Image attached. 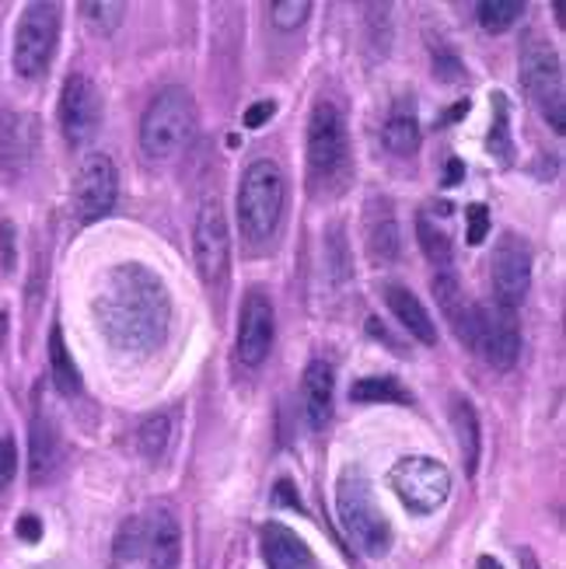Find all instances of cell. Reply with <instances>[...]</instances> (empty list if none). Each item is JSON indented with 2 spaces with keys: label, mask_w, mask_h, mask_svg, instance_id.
Segmentation results:
<instances>
[{
  "label": "cell",
  "mask_w": 566,
  "mask_h": 569,
  "mask_svg": "<svg viewBox=\"0 0 566 569\" xmlns=\"http://www.w3.org/2000/svg\"><path fill=\"white\" fill-rule=\"evenodd\" d=\"M479 569H504V566H500L494 556H483V559H479Z\"/></svg>",
  "instance_id": "obj_42"
},
{
  "label": "cell",
  "mask_w": 566,
  "mask_h": 569,
  "mask_svg": "<svg viewBox=\"0 0 566 569\" xmlns=\"http://www.w3.org/2000/svg\"><path fill=\"white\" fill-rule=\"evenodd\" d=\"M532 287V252L518 234H500L494 249V301L504 308H518Z\"/></svg>",
  "instance_id": "obj_13"
},
{
  "label": "cell",
  "mask_w": 566,
  "mask_h": 569,
  "mask_svg": "<svg viewBox=\"0 0 566 569\" xmlns=\"http://www.w3.org/2000/svg\"><path fill=\"white\" fill-rule=\"evenodd\" d=\"M143 556L151 569H179L182 559V531L171 510H155L143 521Z\"/></svg>",
  "instance_id": "obj_17"
},
{
  "label": "cell",
  "mask_w": 566,
  "mask_h": 569,
  "mask_svg": "<svg viewBox=\"0 0 566 569\" xmlns=\"http://www.w3.org/2000/svg\"><path fill=\"white\" fill-rule=\"evenodd\" d=\"M518 562H522V569H543V566H538V559H535L532 549H522V552H518Z\"/></svg>",
  "instance_id": "obj_41"
},
{
  "label": "cell",
  "mask_w": 566,
  "mask_h": 569,
  "mask_svg": "<svg viewBox=\"0 0 566 569\" xmlns=\"http://www.w3.org/2000/svg\"><path fill=\"white\" fill-rule=\"evenodd\" d=\"M350 399L354 402H396V406H406L409 402V391L399 385V378L391 375H371V378H360L354 381L350 388Z\"/></svg>",
  "instance_id": "obj_26"
},
{
  "label": "cell",
  "mask_w": 566,
  "mask_h": 569,
  "mask_svg": "<svg viewBox=\"0 0 566 569\" xmlns=\"http://www.w3.org/2000/svg\"><path fill=\"white\" fill-rule=\"evenodd\" d=\"M57 42H60V8L57 4H29L18 21V32H14V70L18 78H42L46 67L53 63L57 53Z\"/></svg>",
  "instance_id": "obj_8"
},
{
  "label": "cell",
  "mask_w": 566,
  "mask_h": 569,
  "mask_svg": "<svg viewBox=\"0 0 566 569\" xmlns=\"http://www.w3.org/2000/svg\"><path fill=\"white\" fill-rule=\"evenodd\" d=\"M364 244H367V259L388 266L396 262L403 252V234H399V220L388 200H367L364 207Z\"/></svg>",
  "instance_id": "obj_16"
},
{
  "label": "cell",
  "mask_w": 566,
  "mask_h": 569,
  "mask_svg": "<svg viewBox=\"0 0 566 569\" xmlns=\"http://www.w3.org/2000/svg\"><path fill=\"white\" fill-rule=\"evenodd\" d=\"M192 252H196V269H200L203 283H220L228 277L231 234H228V217L217 200H207L200 213H196Z\"/></svg>",
  "instance_id": "obj_11"
},
{
  "label": "cell",
  "mask_w": 566,
  "mask_h": 569,
  "mask_svg": "<svg viewBox=\"0 0 566 569\" xmlns=\"http://www.w3.org/2000/svg\"><path fill=\"white\" fill-rule=\"evenodd\" d=\"M81 14L95 24V29H102V32H112L116 24L122 21V14H127V4H112V0H85L81 4Z\"/></svg>",
  "instance_id": "obj_33"
},
{
  "label": "cell",
  "mask_w": 566,
  "mask_h": 569,
  "mask_svg": "<svg viewBox=\"0 0 566 569\" xmlns=\"http://www.w3.org/2000/svg\"><path fill=\"white\" fill-rule=\"evenodd\" d=\"M476 11H479V24L486 32H507L510 24L525 14V4L522 0H483Z\"/></svg>",
  "instance_id": "obj_29"
},
{
  "label": "cell",
  "mask_w": 566,
  "mask_h": 569,
  "mask_svg": "<svg viewBox=\"0 0 566 569\" xmlns=\"http://www.w3.org/2000/svg\"><path fill=\"white\" fill-rule=\"evenodd\" d=\"M494 106H497V119H494V130H489V154H497L500 161H510V130H507V98L497 91L494 94Z\"/></svg>",
  "instance_id": "obj_31"
},
{
  "label": "cell",
  "mask_w": 566,
  "mask_h": 569,
  "mask_svg": "<svg viewBox=\"0 0 566 569\" xmlns=\"http://www.w3.org/2000/svg\"><path fill=\"white\" fill-rule=\"evenodd\" d=\"M274 500L280 503V507H290V510H301V497H298V489H294L287 479H280L277 482V489H274Z\"/></svg>",
  "instance_id": "obj_39"
},
{
  "label": "cell",
  "mask_w": 566,
  "mask_h": 569,
  "mask_svg": "<svg viewBox=\"0 0 566 569\" xmlns=\"http://www.w3.org/2000/svg\"><path fill=\"white\" fill-rule=\"evenodd\" d=\"M98 329L122 353H151L165 342L171 297L158 273L143 262H119L95 297Z\"/></svg>",
  "instance_id": "obj_1"
},
{
  "label": "cell",
  "mask_w": 566,
  "mask_h": 569,
  "mask_svg": "<svg viewBox=\"0 0 566 569\" xmlns=\"http://www.w3.org/2000/svg\"><path fill=\"white\" fill-rule=\"evenodd\" d=\"M311 14V4L308 0H277L274 8H269V18H274V24L280 32H294L298 24H305Z\"/></svg>",
  "instance_id": "obj_32"
},
{
  "label": "cell",
  "mask_w": 566,
  "mask_h": 569,
  "mask_svg": "<svg viewBox=\"0 0 566 569\" xmlns=\"http://www.w3.org/2000/svg\"><path fill=\"white\" fill-rule=\"evenodd\" d=\"M274 336H277V315H274V301L252 290L241 305V321H238V360L245 367H259L269 350H274Z\"/></svg>",
  "instance_id": "obj_14"
},
{
  "label": "cell",
  "mask_w": 566,
  "mask_h": 569,
  "mask_svg": "<svg viewBox=\"0 0 566 569\" xmlns=\"http://www.w3.org/2000/svg\"><path fill=\"white\" fill-rule=\"evenodd\" d=\"M57 465H60L57 427L49 423L46 416H36L32 430H29V476H32V482H46L57 472Z\"/></svg>",
  "instance_id": "obj_22"
},
{
  "label": "cell",
  "mask_w": 566,
  "mask_h": 569,
  "mask_svg": "<svg viewBox=\"0 0 566 569\" xmlns=\"http://www.w3.org/2000/svg\"><path fill=\"white\" fill-rule=\"evenodd\" d=\"M385 305H388V311L396 315V321L413 339H420L424 346L437 342L434 318H430V311L424 308V301L413 290H406V287H385Z\"/></svg>",
  "instance_id": "obj_20"
},
{
  "label": "cell",
  "mask_w": 566,
  "mask_h": 569,
  "mask_svg": "<svg viewBox=\"0 0 566 569\" xmlns=\"http://www.w3.org/2000/svg\"><path fill=\"white\" fill-rule=\"evenodd\" d=\"M39 151V119L29 112H0V171L21 179L32 168Z\"/></svg>",
  "instance_id": "obj_15"
},
{
  "label": "cell",
  "mask_w": 566,
  "mask_h": 569,
  "mask_svg": "<svg viewBox=\"0 0 566 569\" xmlns=\"http://www.w3.org/2000/svg\"><path fill=\"white\" fill-rule=\"evenodd\" d=\"M308 171L318 186H342L350 176V143H347V122L332 102H318L308 119Z\"/></svg>",
  "instance_id": "obj_5"
},
{
  "label": "cell",
  "mask_w": 566,
  "mask_h": 569,
  "mask_svg": "<svg viewBox=\"0 0 566 569\" xmlns=\"http://www.w3.org/2000/svg\"><path fill=\"white\" fill-rule=\"evenodd\" d=\"M0 262H4V273H14L18 269V231L11 220L0 224Z\"/></svg>",
  "instance_id": "obj_34"
},
{
  "label": "cell",
  "mask_w": 566,
  "mask_h": 569,
  "mask_svg": "<svg viewBox=\"0 0 566 569\" xmlns=\"http://www.w3.org/2000/svg\"><path fill=\"white\" fill-rule=\"evenodd\" d=\"M262 559L266 569H311V549L305 538L280 521L262 525Z\"/></svg>",
  "instance_id": "obj_18"
},
{
  "label": "cell",
  "mask_w": 566,
  "mask_h": 569,
  "mask_svg": "<svg viewBox=\"0 0 566 569\" xmlns=\"http://www.w3.org/2000/svg\"><path fill=\"white\" fill-rule=\"evenodd\" d=\"M332 367L326 360H311L301 378V409L311 430H322L332 416Z\"/></svg>",
  "instance_id": "obj_19"
},
{
  "label": "cell",
  "mask_w": 566,
  "mask_h": 569,
  "mask_svg": "<svg viewBox=\"0 0 566 569\" xmlns=\"http://www.w3.org/2000/svg\"><path fill=\"white\" fill-rule=\"evenodd\" d=\"M381 140L391 154L399 158H409L416 147H420V119H416V106L413 98H399L396 109H391L385 130H381Z\"/></svg>",
  "instance_id": "obj_23"
},
{
  "label": "cell",
  "mask_w": 566,
  "mask_h": 569,
  "mask_svg": "<svg viewBox=\"0 0 566 569\" xmlns=\"http://www.w3.org/2000/svg\"><path fill=\"white\" fill-rule=\"evenodd\" d=\"M196 137V102L186 88H165L140 119V151L151 161L182 154Z\"/></svg>",
  "instance_id": "obj_2"
},
{
  "label": "cell",
  "mask_w": 566,
  "mask_h": 569,
  "mask_svg": "<svg viewBox=\"0 0 566 569\" xmlns=\"http://www.w3.org/2000/svg\"><path fill=\"white\" fill-rule=\"evenodd\" d=\"M416 241H420L424 256L434 262V266H448L451 262V238L440 231L427 213L416 217Z\"/></svg>",
  "instance_id": "obj_28"
},
{
  "label": "cell",
  "mask_w": 566,
  "mask_h": 569,
  "mask_svg": "<svg viewBox=\"0 0 566 569\" xmlns=\"http://www.w3.org/2000/svg\"><path fill=\"white\" fill-rule=\"evenodd\" d=\"M18 538H24V541H32V546H36V541L42 538V525H39V517L36 513H21L18 517Z\"/></svg>",
  "instance_id": "obj_38"
},
{
  "label": "cell",
  "mask_w": 566,
  "mask_h": 569,
  "mask_svg": "<svg viewBox=\"0 0 566 569\" xmlns=\"http://www.w3.org/2000/svg\"><path fill=\"white\" fill-rule=\"evenodd\" d=\"M388 486L396 489L399 503L416 513V517H427L434 510H440L451 497V472L437 458L427 455H413L391 465L388 472Z\"/></svg>",
  "instance_id": "obj_7"
},
{
  "label": "cell",
  "mask_w": 566,
  "mask_h": 569,
  "mask_svg": "<svg viewBox=\"0 0 566 569\" xmlns=\"http://www.w3.org/2000/svg\"><path fill=\"white\" fill-rule=\"evenodd\" d=\"M465 217H469V244H483L486 231H489V213L483 203H473L469 210H465Z\"/></svg>",
  "instance_id": "obj_36"
},
{
  "label": "cell",
  "mask_w": 566,
  "mask_h": 569,
  "mask_svg": "<svg viewBox=\"0 0 566 569\" xmlns=\"http://www.w3.org/2000/svg\"><path fill=\"white\" fill-rule=\"evenodd\" d=\"M451 430H455V440H458V451H461V461H465V472H476L479 468V448H483V437H479V416H476V406L469 399H461L455 395L451 399Z\"/></svg>",
  "instance_id": "obj_24"
},
{
  "label": "cell",
  "mask_w": 566,
  "mask_h": 569,
  "mask_svg": "<svg viewBox=\"0 0 566 569\" xmlns=\"http://www.w3.org/2000/svg\"><path fill=\"white\" fill-rule=\"evenodd\" d=\"M98 127H102V94L88 78L73 73L60 91V130L70 143H88Z\"/></svg>",
  "instance_id": "obj_12"
},
{
  "label": "cell",
  "mask_w": 566,
  "mask_h": 569,
  "mask_svg": "<svg viewBox=\"0 0 566 569\" xmlns=\"http://www.w3.org/2000/svg\"><path fill=\"white\" fill-rule=\"evenodd\" d=\"M14 472H18V443L8 433V437H0V486H11Z\"/></svg>",
  "instance_id": "obj_35"
},
{
  "label": "cell",
  "mask_w": 566,
  "mask_h": 569,
  "mask_svg": "<svg viewBox=\"0 0 566 569\" xmlns=\"http://www.w3.org/2000/svg\"><path fill=\"white\" fill-rule=\"evenodd\" d=\"M434 297H437V308L445 315V321L451 326V332L469 342L473 339V315H476V305L465 301V293L458 287V280L451 273H440L434 277Z\"/></svg>",
  "instance_id": "obj_21"
},
{
  "label": "cell",
  "mask_w": 566,
  "mask_h": 569,
  "mask_svg": "<svg viewBox=\"0 0 566 569\" xmlns=\"http://www.w3.org/2000/svg\"><path fill=\"white\" fill-rule=\"evenodd\" d=\"M49 370H53V381L63 395H78L81 391V375L78 363H73L67 342H63V329L53 326L49 329Z\"/></svg>",
  "instance_id": "obj_25"
},
{
  "label": "cell",
  "mask_w": 566,
  "mask_h": 569,
  "mask_svg": "<svg viewBox=\"0 0 566 569\" xmlns=\"http://www.w3.org/2000/svg\"><path fill=\"white\" fill-rule=\"evenodd\" d=\"M461 179H465V164H461L458 158H451V161H448V176H445V182H448V186H458Z\"/></svg>",
  "instance_id": "obj_40"
},
{
  "label": "cell",
  "mask_w": 566,
  "mask_h": 569,
  "mask_svg": "<svg viewBox=\"0 0 566 569\" xmlns=\"http://www.w3.org/2000/svg\"><path fill=\"white\" fill-rule=\"evenodd\" d=\"M469 346L489 367L510 370L522 353V329H518V315H514V308H504L497 301L476 305Z\"/></svg>",
  "instance_id": "obj_9"
},
{
  "label": "cell",
  "mask_w": 566,
  "mask_h": 569,
  "mask_svg": "<svg viewBox=\"0 0 566 569\" xmlns=\"http://www.w3.org/2000/svg\"><path fill=\"white\" fill-rule=\"evenodd\" d=\"M336 510H339V525L347 531V538L367 556V559H381L391 549V525L375 503L371 482L360 472H342L336 486Z\"/></svg>",
  "instance_id": "obj_3"
},
{
  "label": "cell",
  "mask_w": 566,
  "mask_h": 569,
  "mask_svg": "<svg viewBox=\"0 0 566 569\" xmlns=\"http://www.w3.org/2000/svg\"><path fill=\"white\" fill-rule=\"evenodd\" d=\"M274 116H277V106L266 98V102H256L249 112H245V127H249V130H259V127H266V122L274 119Z\"/></svg>",
  "instance_id": "obj_37"
},
{
  "label": "cell",
  "mask_w": 566,
  "mask_h": 569,
  "mask_svg": "<svg viewBox=\"0 0 566 569\" xmlns=\"http://www.w3.org/2000/svg\"><path fill=\"white\" fill-rule=\"evenodd\" d=\"M137 556H143V521L140 517H130V521H122L116 535V559L133 562Z\"/></svg>",
  "instance_id": "obj_30"
},
{
  "label": "cell",
  "mask_w": 566,
  "mask_h": 569,
  "mask_svg": "<svg viewBox=\"0 0 566 569\" xmlns=\"http://www.w3.org/2000/svg\"><path fill=\"white\" fill-rule=\"evenodd\" d=\"M137 443H140L143 458L158 461L168 451V443H171V419L165 412L147 416L143 423H140V430H137Z\"/></svg>",
  "instance_id": "obj_27"
},
{
  "label": "cell",
  "mask_w": 566,
  "mask_h": 569,
  "mask_svg": "<svg viewBox=\"0 0 566 569\" xmlns=\"http://www.w3.org/2000/svg\"><path fill=\"white\" fill-rule=\"evenodd\" d=\"M119 196V176L109 154H88L73 176V213L81 224H95L102 220Z\"/></svg>",
  "instance_id": "obj_10"
},
{
  "label": "cell",
  "mask_w": 566,
  "mask_h": 569,
  "mask_svg": "<svg viewBox=\"0 0 566 569\" xmlns=\"http://www.w3.org/2000/svg\"><path fill=\"white\" fill-rule=\"evenodd\" d=\"M284 196H287L284 171L274 161L249 164V171H245L238 186V220H241L245 238H252V241L274 238L284 217Z\"/></svg>",
  "instance_id": "obj_4"
},
{
  "label": "cell",
  "mask_w": 566,
  "mask_h": 569,
  "mask_svg": "<svg viewBox=\"0 0 566 569\" xmlns=\"http://www.w3.org/2000/svg\"><path fill=\"white\" fill-rule=\"evenodd\" d=\"M522 84L528 98L538 106V112L546 116V122L563 133L566 130V91H563V63L559 53L543 42V39H528L522 49Z\"/></svg>",
  "instance_id": "obj_6"
}]
</instances>
